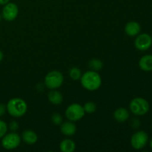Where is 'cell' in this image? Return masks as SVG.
Wrapping results in <instances>:
<instances>
[{
    "instance_id": "cell-22",
    "label": "cell",
    "mask_w": 152,
    "mask_h": 152,
    "mask_svg": "<svg viewBox=\"0 0 152 152\" xmlns=\"http://www.w3.org/2000/svg\"><path fill=\"white\" fill-rule=\"evenodd\" d=\"M130 125L133 129H139L140 126L141 125L140 120L138 118H137V117H134V118L132 119V120H131L130 122Z\"/></svg>"
},
{
    "instance_id": "cell-8",
    "label": "cell",
    "mask_w": 152,
    "mask_h": 152,
    "mask_svg": "<svg viewBox=\"0 0 152 152\" xmlns=\"http://www.w3.org/2000/svg\"><path fill=\"white\" fill-rule=\"evenodd\" d=\"M152 45V38L146 33L139 34L134 40V46L138 50L145 51L148 50Z\"/></svg>"
},
{
    "instance_id": "cell-24",
    "label": "cell",
    "mask_w": 152,
    "mask_h": 152,
    "mask_svg": "<svg viewBox=\"0 0 152 152\" xmlns=\"http://www.w3.org/2000/svg\"><path fill=\"white\" fill-rule=\"evenodd\" d=\"M7 111L6 105L3 103H0V117H2Z\"/></svg>"
},
{
    "instance_id": "cell-27",
    "label": "cell",
    "mask_w": 152,
    "mask_h": 152,
    "mask_svg": "<svg viewBox=\"0 0 152 152\" xmlns=\"http://www.w3.org/2000/svg\"><path fill=\"white\" fill-rule=\"evenodd\" d=\"M150 147H151V148L152 149V139L151 140V141H150Z\"/></svg>"
},
{
    "instance_id": "cell-23",
    "label": "cell",
    "mask_w": 152,
    "mask_h": 152,
    "mask_svg": "<svg viewBox=\"0 0 152 152\" xmlns=\"http://www.w3.org/2000/svg\"><path fill=\"white\" fill-rule=\"evenodd\" d=\"M7 127H8V129H10L11 132H16V131L18 130V129H19V124H18L17 122L13 120V121H11L10 123H9Z\"/></svg>"
},
{
    "instance_id": "cell-2",
    "label": "cell",
    "mask_w": 152,
    "mask_h": 152,
    "mask_svg": "<svg viewBox=\"0 0 152 152\" xmlns=\"http://www.w3.org/2000/svg\"><path fill=\"white\" fill-rule=\"evenodd\" d=\"M7 111L10 116L16 118L22 117L28 110V105L24 99L21 98H12L6 105Z\"/></svg>"
},
{
    "instance_id": "cell-30",
    "label": "cell",
    "mask_w": 152,
    "mask_h": 152,
    "mask_svg": "<svg viewBox=\"0 0 152 152\" xmlns=\"http://www.w3.org/2000/svg\"><path fill=\"white\" fill-rule=\"evenodd\" d=\"M151 38H152V37H151Z\"/></svg>"
},
{
    "instance_id": "cell-21",
    "label": "cell",
    "mask_w": 152,
    "mask_h": 152,
    "mask_svg": "<svg viewBox=\"0 0 152 152\" xmlns=\"http://www.w3.org/2000/svg\"><path fill=\"white\" fill-rule=\"evenodd\" d=\"M7 125L3 120H0V138H2L7 132Z\"/></svg>"
},
{
    "instance_id": "cell-14",
    "label": "cell",
    "mask_w": 152,
    "mask_h": 152,
    "mask_svg": "<svg viewBox=\"0 0 152 152\" xmlns=\"http://www.w3.org/2000/svg\"><path fill=\"white\" fill-rule=\"evenodd\" d=\"M22 139L28 145H33L38 140V136L37 133L32 130L24 131L22 135Z\"/></svg>"
},
{
    "instance_id": "cell-1",
    "label": "cell",
    "mask_w": 152,
    "mask_h": 152,
    "mask_svg": "<svg viewBox=\"0 0 152 152\" xmlns=\"http://www.w3.org/2000/svg\"><path fill=\"white\" fill-rule=\"evenodd\" d=\"M80 83L84 88L86 90L93 91L100 88L102 85V78L97 71H88L83 74L80 78Z\"/></svg>"
},
{
    "instance_id": "cell-5",
    "label": "cell",
    "mask_w": 152,
    "mask_h": 152,
    "mask_svg": "<svg viewBox=\"0 0 152 152\" xmlns=\"http://www.w3.org/2000/svg\"><path fill=\"white\" fill-rule=\"evenodd\" d=\"M22 138L14 132L7 134L1 139V146L7 150H13L20 145Z\"/></svg>"
},
{
    "instance_id": "cell-18",
    "label": "cell",
    "mask_w": 152,
    "mask_h": 152,
    "mask_svg": "<svg viewBox=\"0 0 152 152\" xmlns=\"http://www.w3.org/2000/svg\"><path fill=\"white\" fill-rule=\"evenodd\" d=\"M69 77L72 79L73 80H80L82 77V71L77 67H73L69 70Z\"/></svg>"
},
{
    "instance_id": "cell-6",
    "label": "cell",
    "mask_w": 152,
    "mask_h": 152,
    "mask_svg": "<svg viewBox=\"0 0 152 152\" xmlns=\"http://www.w3.org/2000/svg\"><path fill=\"white\" fill-rule=\"evenodd\" d=\"M85 112L83 106L79 103H72L66 108L65 116L71 122H77L84 117Z\"/></svg>"
},
{
    "instance_id": "cell-29",
    "label": "cell",
    "mask_w": 152,
    "mask_h": 152,
    "mask_svg": "<svg viewBox=\"0 0 152 152\" xmlns=\"http://www.w3.org/2000/svg\"><path fill=\"white\" fill-rule=\"evenodd\" d=\"M151 125H152V121H151Z\"/></svg>"
},
{
    "instance_id": "cell-16",
    "label": "cell",
    "mask_w": 152,
    "mask_h": 152,
    "mask_svg": "<svg viewBox=\"0 0 152 152\" xmlns=\"http://www.w3.org/2000/svg\"><path fill=\"white\" fill-rule=\"evenodd\" d=\"M59 148L62 152H74L76 149V143L71 139L63 140L59 144Z\"/></svg>"
},
{
    "instance_id": "cell-12",
    "label": "cell",
    "mask_w": 152,
    "mask_h": 152,
    "mask_svg": "<svg viewBox=\"0 0 152 152\" xmlns=\"http://www.w3.org/2000/svg\"><path fill=\"white\" fill-rule=\"evenodd\" d=\"M139 67L145 72L152 71V54H146L142 56L139 61Z\"/></svg>"
},
{
    "instance_id": "cell-13",
    "label": "cell",
    "mask_w": 152,
    "mask_h": 152,
    "mask_svg": "<svg viewBox=\"0 0 152 152\" xmlns=\"http://www.w3.org/2000/svg\"><path fill=\"white\" fill-rule=\"evenodd\" d=\"M129 112L126 108H119L114 112V118L117 123H125L129 118Z\"/></svg>"
},
{
    "instance_id": "cell-7",
    "label": "cell",
    "mask_w": 152,
    "mask_h": 152,
    "mask_svg": "<svg viewBox=\"0 0 152 152\" xmlns=\"http://www.w3.org/2000/svg\"><path fill=\"white\" fill-rule=\"evenodd\" d=\"M148 141V134L144 131H137L131 138V145L134 149L140 150L147 145Z\"/></svg>"
},
{
    "instance_id": "cell-26",
    "label": "cell",
    "mask_w": 152,
    "mask_h": 152,
    "mask_svg": "<svg viewBox=\"0 0 152 152\" xmlns=\"http://www.w3.org/2000/svg\"><path fill=\"white\" fill-rule=\"evenodd\" d=\"M3 57H4V54H3L2 51H1V50H0V62H1V61H2Z\"/></svg>"
},
{
    "instance_id": "cell-9",
    "label": "cell",
    "mask_w": 152,
    "mask_h": 152,
    "mask_svg": "<svg viewBox=\"0 0 152 152\" xmlns=\"http://www.w3.org/2000/svg\"><path fill=\"white\" fill-rule=\"evenodd\" d=\"M19 14V7L15 3L8 2L4 4L1 12V16L4 20L12 22Z\"/></svg>"
},
{
    "instance_id": "cell-4",
    "label": "cell",
    "mask_w": 152,
    "mask_h": 152,
    "mask_svg": "<svg viewBox=\"0 0 152 152\" xmlns=\"http://www.w3.org/2000/svg\"><path fill=\"white\" fill-rule=\"evenodd\" d=\"M45 85L50 90L59 88L64 82V77L59 71H51L46 74L45 77Z\"/></svg>"
},
{
    "instance_id": "cell-17",
    "label": "cell",
    "mask_w": 152,
    "mask_h": 152,
    "mask_svg": "<svg viewBox=\"0 0 152 152\" xmlns=\"http://www.w3.org/2000/svg\"><path fill=\"white\" fill-rule=\"evenodd\" d=\"M88 66L92 71H99L103 68V62L99 59L93 58L88 62Z\"/></svg>"
},
{
    "instance_id": "cell-3",
    "label": "cell",
    "mask_w": 152,
    "mask_h": 152,
    "mask_svg": "<svg viewBox=\"0 0 152 152\" xmlns=\"http://www.w3.org/2000/svg\"><path fill=\"white\" fill-rule=\"evenodd\" d=\"M130 111L136 116H143L148 112L150 105L148 101L142 97H135L129 104Z\"/></svg>"
},
{
    "instance_id": "cell-11",
    "label": "cell",
    "mask_w": 152,
    "mask_h": 152,
    "mask_svg": "<svg viewBox=\"0 0 152 152\" xmlns=\"http://www.w3.org/2000/svg\"><path fill=\"white\" fill-rule=\"evenodd\" d=\"M60 131L62 134L66 137H71L77 132V126L73 122H64L60 125Z\"/></svg>"
},
{
    "instance_id": "cell-19",
    "label": "cell",
    "mask_w": 152,
    "mask_h": 152,
    "mask_svg": "<svg viewBox=\"0 0 152 152\" xmlns=\"http://www.w3.org/2000/svg\"><path fill=\"white\" fill-rule=\"evenodd\" d=\"M85 112L87 114H93L96 110V105L94 102H87L83 106Z\"/></svg>"
},
{
    "instance_id": "cell-28",
    "label": "cell",
    "mask_w": 152,
    "mask_h": 152,
    "mask_svg": "<svg viewBox=\"0 0 152 152\" xmlns=\"http://www.w3.org/2000/svg\"><path fill=\"white\" fill-rule=\"evenodd\" d=\"M1 19H2V16H1V14H0V22H1Z\"/></svg>"
},
{
    "instance_id": "cell-15",
    "label": "cell",
    "mask_w": 152,
    "mask_h": 152,
    "mask_svg": "<svg viewBox=\"0 0 152 152\" xmlns=\"http://www.w3.org/2000/svg\"><path fill=\"white\" fill-rule=\"evenodd\" d=\"M48 98L49 102L55 105H60L62 102V101H63L62 94L59 91H56V89L51 90L49 92L48 95Z\"/></svg>"
},
{
    "instance_id": "cell-25",
    "label": "cell",
    "mask_w": 152,
    "mask_h": 152,
    "mask_svg": "<svg viewBox=\"0 0 152 152\" xmlns=\"http://www.w3.org/2000/svg\"><path fill=\"white\" fill-rule=\"evenodd\" d=\"M8 2H10V0H0V4L1 5H4V4Z\"/></svg>"
},
{
    "instance_id": "cell-10",
    "label": "cell",
    "mask_w": 152,
    "mask_h": 152,
    "mask_svg": "<svg viewBox=\"0 0 152 152\" xmlns=\"http://www.w3.org/2000/svg\"><path fill=\"white\" fill-rule=\"evenodd\" d=\"M141 26L137 22L131 21L129 22L125 26V32L129 37H136L140 33Z\"/></svg>"
},
{
    "instance_id": "cell-20",
    "label": "cell",
    "mask_w": 152,
    "mask_h": 152,
    "mask_svg": "<svg viewBox=\"0 0 152 152\" xmlns=\"http://www.w3.org/2000/svg\"><path fill=\"white\" fill-rule=\"evenodd\" d=\"M51 121L56 126H60L63 123V117L59 113H54L51 116Z\"/></svg>"
}]
</instances>
